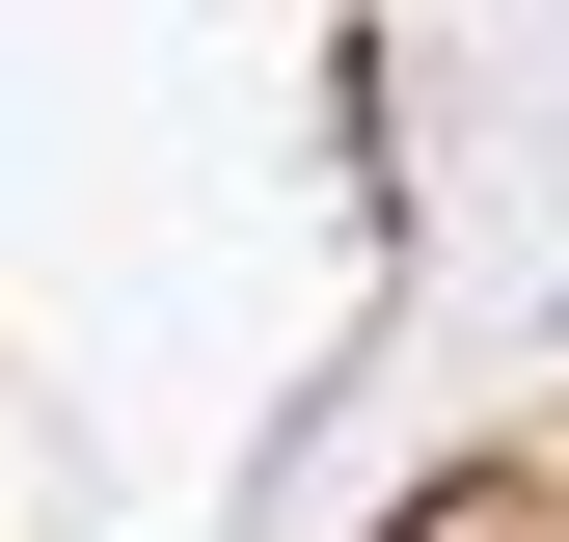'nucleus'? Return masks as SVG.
<instances>
[{"instance_id": "nucleus-1", "label": "nucleus", "mask_w": 569, "mask_h": 542, "mask_svg": "<svg viewBox=\"0 0 569 542\" xmlns=\"http://www.w3.org/2000/svg\"><path fill=\"white\" fill-rule=\"evenodd\" d=\"M407 542H569V489L542 461H461V489H407Z\"/></svg>"}]
</instances>
